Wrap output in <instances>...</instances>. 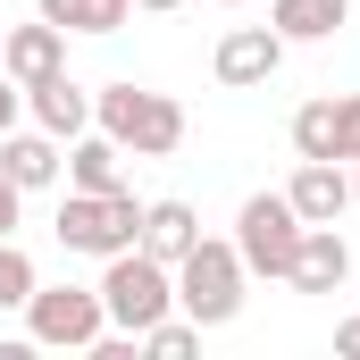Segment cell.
<instances>
[{
	"instance_id": "1",
	"label": "cell",
	"mask_w": 360,
	"mask_h": 360,
	"mask_svg": "<svg viewBox=\"0 0 360 360\" xmlns=\"http://www.w3.org/2000/svg\"><path fill=\"white\" fill-rule=\"evenodd\" d=\"M92 126L117 151H134V160H168L184 143V109L168 92H143V84H101L92 92Z\"/></svg>"
},
{
	"instance_id": "2",
	"label": "cell",
	"mask_w": 360,
	"mask_h": 360,
	"mask_svg": "<svg viewBox=\"0 0 360 360\" xmlns=\"http://www.w3.org/2000/svg\"><path fill=\"white\" fill-rule=\"evenodd\" d=\"M101 310H109V327H117V335L160 327V319L176 310V269H168V260H151L143 243H134V252H109V260H101Z\"/></svg>"
},
{
	"instance_id": "3",
	"label": "cell",
	"mask_w": 360,
	"mask_h": 360,
	"mask_svg": "<svg viewBox=\"0 0 360 360\" xmlns=\"http://www.w3.org/2000/svg\"><path fill=\"white\" fill-rule=\"evenodd\" d=\"M176 310L193 327H226V319L243 310V252L218 243V235H201L176 260Z\"/></svg>"
},
{
	"instance_id": "4",
	"label": "cell",
	"mask_w": 360,
	"mask_h": 360,
	"mask_svg": "<svg viewBox=\"0 0 360 360\" xmlns=\"http://www.w3.org/2000/svg\"><path fill=\"white\" fill-rule=\"evenodd\" d=\"M59 243L84 252V260L134 252V243H143V201H134L126 184H117V193H76V184H68V201H59Z\"/></svg>"
},
{
	"instance_id": "5",
	"label": "cell",
	"mask_w": 360,
	"mask_h": 360,
	"mask_svg": "<svg viewBox=\"0 0 360 360\" xmlns=\"http://www.w3.org/2000/svg\"><path fill=\"white\" fill-rule=\"evenodd\" d=\"M25 335L51 344V352H92V344L109 335L101 285H34V293H25Z\"/></svg>"
},
{
	"instance_id": "6",
	"label": "cell",
	"mask_w": 360,
	"mask_h": 360,
	"mask_svg": "<svg viewBox=\"0 0 360 360\" xmlns=\"http://www.w3.org/2000/svg\"><path fill=\"white\" fill-rule=\"evenodd\" d=\"M235 252H243V276H293V252H302V210L285 193H252L235 210Z\"/></svg>"
},
{
	"instance_id": "7",
	"label": "cell",
	"mask_w": 360,
	"mask_h": 360,
	"mask_svg": "<svg viewBox=\"0 0 360 360\" xmlns=\"http://www.w3.org/2000/svg\"><path fill=\"white\" fill-rule=\"evenodd\" d=\"M293 151L302 160H360V92H327V101H302L293 109Z\"/></svg>"
},
{
	"instance_id": "8",
	"label": "cell",
	"mask_w": 360,
	"mask_h": 360,
	"mask_svg": "<svg viewBox=\"0 0 360 360\" xmlns=\"http://www.w3.org/2000/svg\"><path fill=\"white\" fill-rule=\"evenodd\" d=\"M210 68H218V84H235V92H243V84H269L276 68H285V34H276V25H226Z\"/></svg>"
},
{
	"instance_id": "9",
	"label": "cell",
	"mask_w": 360,
	"mask_h": 360,
	"mask_svg": "<svg viewBox=\"0 0 360 360\" xmlns=\"http://www.w3.org/2000/svg\"><path fill=\"white\" fill-rule=\"evenodd\" d=\"M59 68H68V34H59L51 17L0 34V76H8V84H42V76H59Z\"/></svg>"
},
{
	"instance_id": "10",
	"label": "cell",
	"mask_w": 360,
	"mask_h": 360,
	"mask_svg": "<svg viewBox=\"0 0 360 360\" xmlns=\"http://www.w3.org/2000/svg\"><path fill=\"white\" fill-rule=\"evenodd\" d=\"M285 201L302 210V226H335L344 201H352V168H344V160H302L293 184H285Z\"/></svg>"
},
{
	"instance_id": "11",
	"label": "cell",
	"mask_w": 360,
	"mask_h": 360,
	"mask_svg": "<svg viewBox=\"0 0 360 360\" xmlns=\"http://www.w3.org/2000/svg\"><path fill=\"white\" fill-rule=\"evenodd\" d=\"M344 276H352V243L335 235V226H302V252H293V293H344Z\"/></svg>"
},
{
	"instance_id": "12",
	"label": "cell",
	"mask_w": 360,
	"mask_h": 360,
	"mask_svg": "<svg viewBox=\"0 0 360 360\" xmlns=\"http://www.w3.org/2000/svg\"><path fill=\"white\" fill-rule=\"evenodd\" d=\"M25 109H34V126H42V134H59V143H76V134L92 126V92L76 84L68 68H59V76H42V84H25Z\"/></svg>"
},
{
	"instance_id": "13",
	"label": "cell",
	"mask_w": 360,
	"mask_h": 360,
	"mask_svg": "<svg viewBox=\"0 0 360 360\" xmlns=\"http://www.w3.org/2000/svg\"><path fill=\"white\" fill-rule=\"evenodd\" d=\"M0 168H8L17 193H42V184H59L68 160H59V134H42V126H34V134H17V126H8V134H0Z\"/></svg>"
},
{
	"instance_id": "14",
	"label": "cell",
	"mask_w": 360,
	"mask_h": 360,
	"mask_svg": "<svg viewBox=\"0 0 360 360\" xmlns=\"http://www.w3.org/2000/svg\"><path fill=\"white\" fill-rule=\"evenodd\" d=\"M68 184H76V193H117V184H126V151H117L101 126H84V134L68 143Z\"/></svg>"
},
{
	"instance_id": "15",
	"label": "cell",
	"mask_w": 360,
	"mask_h": 360,
	"mask_svg": "<svg viewBox=\"0 0 360 360\" xmlns=\"http://www.w3.org/2000/svg\"><path fill=\"white\" fill-rule=\"evenodd\" d=\"M193 243H201L193 201H143V252H151V260H168V269H176Z\"/></svg>"
},
{
	"instance_id": "16",
	"label": "cell",
	"mask_w": 360,
	"mask_h": 360,
	"mask_svg": "<svg viewBox=\"0 0 360 360\" xmlns=\"http://www.w3.org/2000/svg\"><path fill=\"white\" fill-rule=\"evenodd\" d=\"M344 17H352V0H269V25L285 42H327Z\"/></svg>"
},
{
	"instance_id": "17",
	"label": "cell",
	"mask_w": 360,
	"mask_h": 360,
	"mask_svg": "<svg viewBox=\"0 0 360 360\" xmlns=\"http://www.w3.org/2000/svg\"><path fill=\"white\" fill-rule=\"evenodd\" d=\"M42 17H51L59 34H117V25L134 17V0H42Z\"/></svg>"
},
{
	"instance_id": "18",
	"label": "cell",
	"mask_w": 360,
	"mask_h": 360,
	"mask_svg": "<svg viewBox=\"0 0 360 360\" xmlns=\"http://www.w3.org/2000/svg\"><path fill=\"white\" fill-rule=\"evenodd\" d=\"M134 344H143V352H151V360H184V352H201V327L168 310V319H160V327H143Z\"/></svg>"
},
{
	"instance_id": "19",
	"label": "cell",
	"mask_w": 360,
	"mask_h": 360,
	"mask_svg": "<svg viewBox=\"0 0 360 360\" xmlns=\"http://www.w3.org/2000/svg\"><path fill=\"white\" fill-rule=\"evenodd\" d=\"M42 276H34V260L17 252V235H0V310H25V293H34Z\"/></svg>"
},
{
	"instance_id": "20",
	"label": "cell",
	"mask_w": 360,
	"mask_h": 360,
	"mask_svg": "<svg viewBox=\"0 0 360 360\" xmlns=\"http://www.w3.org/2000/svg\"><path fill=\"white\" fill-rule=\"evenodd\" d=\"M17 210H25V193L8 184V168H0V235H17Z\"/></svg>"
},
{
	"instance_id": "21",
	"label": "cell",
	"mask_w": 360,
	"mask_h": 360,
	"mask_svg": "<svg viewBox=\"0 0 360 360\" xmlns=\"http://www.w3.org/2000/svg\"><path fill=\"white\" fill-rule=\"evenodd\" d=\"M17 109H25V84H8V76H0V134L17 126Z\"/></svg>"
},
{
	"instance_id": "22",
	"label": "cell",
	"mask_w": 360,
	"mask_h": 360,
	"mask_svg": "<svg viewBox=\"0 0 360 360\" xmlns=\"http://www.w3.org/2000/svg\"><path fill=\"white\" fill-rule=\"evenodd\" d=\"M335 352H352V360H360V319H344V327H335Z\"/></svg>"
},
{
	"instance_id": "23",
	"label": "cell",
	"mask_w": 360,
	"mask_h": 360,
	"mask_svg": "<svg viewBox=\"0 0 360 360\" xmlns=\"http://www.w3.org/2000/svg\"><path fill=\"white\" fill-rule=\"evenodd\" d=\"M134 8H151V17H168V8H184V0H134Z\"/></svg>"
},
{
	"instance_id": "24",
	"label": "cell",
	"mask_w": 360,
	"mask_h": 360,
	"mask_svg": "<svg viewBox=\"0 0 360 360\" xmlns=\"http://www.w3.org/2000/svg\"><path fill=\"white\" fill-rule=\"evenodd\" d=\"M352 201H360V160H352Z\"/></svg>"
},
{
	"instance_id": "25",
	"label": "cell",
	"mask_w": 360,
	"mask_h": 360,
	"mask_svg": "<svg viewBox=\"0 0 360 360\" xmlns=\"http://www.w3.org/2000/svg\"><path fill=\"white\" fill-rule=\"evenodd\" d=\"M218 8H252V0H218Z\"/></svg>"
}]
</instances>
